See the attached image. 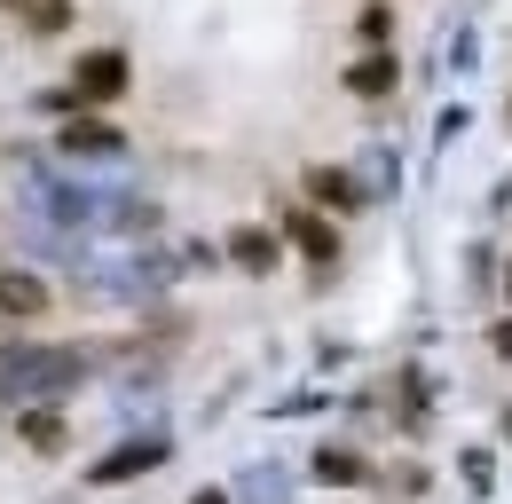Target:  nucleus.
Here are the masks:
<instances>
[{
  "instance_id": "1",
  "label": "nucleus",
  "mask_w": 512,
  "mask_h": 504,
  "mask_svg": "<svg viewBox=\"0 0 512 504\" xmlns=\"http://www.w3.org/2000/svg\"><path fill=\"white\" fill-rule=\"evenodd\" d=\"M71 95H79V103H119V95H127V56H119V48L79 56V71H71Z\"/></svg>"
},
{
  "instance_id": "2",
  "label": "nucleus",
  "mask_w": 512,
  "mask_h": 504,
  "mask_svg": "<svg viewBox=\"0 0 512 504\" xmlns=\"http://www.w3.org/2000/svg\"><path fill=\"white\" fill-rule=\"evenodd\" d=\"M394 87H402V63H394V56H363V63H347V95L379 103V95H394Z\"/></svg>"
},
{
  "instance_id": "3",
  "label": "nucleus",
  "mask_w": 512,
  "mask_h": 504,
  "mask_svg": "<svg viewBox=\"0 0 512 504\" xmlns=\"http://www.w3.org/2000/svg\"><path fill=\"white\" fill-rule=\"evenodd\" d=\"M0 315H16V323H24V315H48V284L8 268V276H0Z\"/></svg>"
},
{
  "instance_id": "4",
  "label": "nucleus",
  "mask_w": 512,
  "mask_h": 504,
  "mask_svg": "<svg viewBox=\"0 0 512 504\" xmlns=\"http://www.w3.org/2000/svg\"><path fill=\"white\" fill-rule=\"evenodd\" d=\"M166 457V441H134V449H119V457H103L95 465V481H127V473H150Z\"/></svg>"
},
{
  "instance_id": "5",
  "label": "nucleus",
  "mask_w": 512,
  "mask_h": 504,
  "mask_svg": "<svg viewBox=\"0 0 512 504\" xmlns=\"http://www.w3.org/2000/svg\"><path fill=\"white\" fill-rule=\"evenodd\" d=\"M308 197L331 205V213H355V182H347L339 166H316V174H308Z\"/></svg>"
},
{
  "instance_id": "6",
  "label": "nucleus",
  "mask_w": 512,
  "mask_h": 504,
  "mask_svg": "<svg viewBox=\"0 0 512 504\" xmlns=\"http://www.w3.org/2000/svg\"><path fill=\"white\" fill-rule=\"evenodd\" d=\"M229 252H237V268H276V237H268V229H237V237H229Z\"/></svg>"
},
{
  "instance_id": "7",
  "label": "nucleus",
  "mask_w": 512,
  "mask_h": 504,
  "mask_svg": "<svg viewBox=\"0 0 512 504\" xmlns=\"http://www.w3.org/2000/svg\"><path fill=\"white\" fill-rule=\"evenodd\" d=\"M284 229H292V237L308 245V260H339V237H331L323 221H308V213H284Z\"/></svg>"
},
{
  "instance_id": "8",
  "label": "nucleus",
  "mask_w": 512,
  "mask_h": 504,
  "mask_svg": "<svg viewBox=\"0 0 512 504\" xmlns=\"http://www.w3.org/2000/svg\"><path fill=\"white\" fill-rule=\"evenodd\" d=\"M16 434H24L32 449H40V457H48V449H64V418H56V410H32V418H24Z\"/></svg>"
},
{
  "instance_id": "9",
  "label": "nucleus",
  "mask_w": 512,
  "mask_h": 504,
  "mask_svg": "<svg viewBox=\"0 0 512 504\" xmlns=\"http://www.w3.org/2000/svg\"><path fill=\"white\" fill-rule=\"evenodd\" d=\"M316 473H323V481H363V457H355V449H323Z\"/></svg>"
},
{
  "instance_id": "10",
  "label": "nucleus",
  "mask_w": 512,
  "mask_h": 504,
  "mask_svg": "<svg viewBox=\"0 0 512 504\" xmlns=\"http://www.w3.org/2000/svg\"><path fill=\"white\" fill-rule=\"evenodd\" d=\"M24 16H32V32H64L71 8H64V0H40V8H24Z\"/></svg>"
},
{
  "instance_id": "11",
  "label": "nucleus",
  "mask_w": 512,
  "mask_h": 504,
  "mask_svg": "<svg viewBox=\"0 0 512 504\" xmlns=\"http://www.w3.org/2000/svg\"><path fill=\"white\" fill-rule=\"evenodd\" d=\"M190 504H229V497H221V489H205V497H190Z\"/></svg>"
},
{
  "instance_id": "12",
  "label": "nucleus",
  "mask_w": 512,
  "mask_h": 504,
  "mask_svg": "<svg viewBox=\"0 0 512 504\" xmlns=\"http://www.w3.org/2000/svg\"><path fill=\"white\" fill-rule=\"evenodd\" d=\"M0 8H32V0H0Z\"/></svg>"
}]
</instances>
